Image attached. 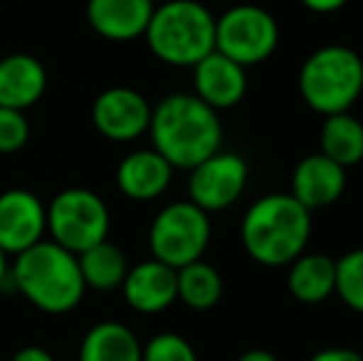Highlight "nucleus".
Wrapping results in <instances>:
<instances>
[{
	"label": "nucleus",
	"mask_w": 363,
	"mask_h": 361,
	"mask_svg": "<svg viewBox=\"0 0 363 361\" xmlns=\"http://www.w3.org/2000/svg\"><path fill=\"white\" fill-rule=\"evenodd\" d=\"M10 279V262H8V255L0 250V287Z\"/></svg>",
	"instance_id": "obj_30"
},
{
	"label": "nucleus",
	"mask_w": 363,
	"mask_h": 361,
	"mask_svg": "<svg viewBox=\"0 0 363 361\" xmlns=\"http://www.w3.org/2000/svg\"><path fill=\"white\" fill-rule=\"evenodd\" d=\"M30 139V121L25 111L0 106V154H15Z\"/></svg>",
	"instance_id": "obj_25"
},
{
	"label": "nucleus",
	"mask_w": 363,
	"mask_h": 361,
	"mask_svg": "<svg viewBox=\"0 0 363 361\" xmlns=\"http://www.w3.org/2000/svg\"><path fill=\"white\" fill-rule=\"evenodd\" d=\"M346 169L324 156L321 151L309 154L294 166L291 174V196L306 208V211H319L331 203H336L346 191Z\"/></svg>",
	"instance_id": "obj_13"
},
{
	"label": "nucleus",
	"mask_w": 363,
	"mask_h": 361,
	"mask_svg": "<svg viewBox=\"0 0 363 361\" xmlns=\"http://www.w3.org/2000/svg\"><path fill=\"white\" fill-rule=\"evenodd\" d=\"M10 361H57L52 354L45 347H38V344H28V347H20L18 352L13 354Z\"/></svg>",
	"instance_id": "obj_28"
},
{
	"label": "nucleus",
	"mask_w": 363,
	"mask_h": 361,
	"mask_svg": "<svg viewBox=\"0 0 363 361\" xmlns=\"http://www.w3.org/2000/svg\"><path fill=\"white\" fill-rule=\"evenodd\" d=\"M153 5H161V3H168V0H151Z\"/></svg>",
	"instance_id": "obj_31"
},
{
	"label": "nucleus",
	"mask_w": 363,
	"mask_h": 361,
	"mask_svg": "<svg viewBox=\"0 0 363 361\" xmlns=\"http://www.w3.org/2000/svg\"><path fill=\"white\" fill-rule=\"evenodd\" d=\"M321 154L329 156L344 169L361 164L363 161V121L351 111L331 114L321 124L319 134Z\"/></svg>",
	"instance_id": "obj_21"
},
{
	"label": "nucleus",
	"mask_w": 363,
	"mask_h": 361,
	"mask_svg": "<svg viewBox=\"0 0 363 361\" xmlns=\"http://www.w3.org/2000/svg\"><path fill=\"white\" fill-rule=\"evenodd\" d=\"M334 294L351 312L363 314V248L344 252L336 260Z\"/></svg>",
	"instance_id": "obj_23"
},
{
	"label": "nucleus",
	"mask_w": 363,
	"mask_h": 361,
	"mask_svg": "<svg viewBox=\"0 0 363 361\" xmlns=\"http://www.w3.org/2000/svg\"><path fill=\"white\" fill-rule=\"evenodd\" d=\"M109 228V208L101 196L89 188H65L48 206L50 240L72 255H79L96 243L106 240Z\"/></svg>",
	"instance_id": "obj_7"
},
{
	"label": "nucleus",
	"mask_w": 363,
	"mask_h": 361,
	"mask_svg": "<svg viewBox=\"0 0 363 361\" xmlns=\"http://www.w3.org/2000/svg\"><path fill=\"white\" fill-rule=\"evenodd\" d=\"M148 99L131 87H109L99 91L91 104V124L104 139L129 144L148 134L151 124Z\"/></svg>",
	"instance_id": "obj_10"
},
{
	"label": "nucleus",
	"mask_w": 363,
	"mask_h": 361,
	"mask_svg": "<svg viewBox=\"0 0 363 361\" xmlns=\"http://www.w3.org/2000/svg\"><path fill=\"white\" fill-rule=\"evenodd\" d=\"M211 216L191 201H173L161 208L148 228V250L163 265L181 270L203 260L211 245Z\"/></svg>",
	"instance_id": "obj_6"
},
{
	"label": "nucleus",
	"mask_w": 363,
	"mask_h": 361,
	"mask_svg": "<svg viewBox=\"0 0 363 361\" xmlns=\"http://www.w3.org/2000/svg\"><path fill=\"white\" fill-rule=\"evenodd\" d=\"M279 45V23L267 8L240 3L216 18V52L245 70L267 62Z\"/></svg>",
	"instance_id": "obj_8"
},
{
	"label": "nucleus",
	"mask_w": 363,
	"mask_h": 361,
	"mask_svg": "<svg viewBox=\"0 0 363 361\" xmlns=\"http://www.w3.org/2000/svg\"><path fill=\"white\" fill-rule=\"evenodd\" d=\"M48 89V70L28 52H13L0 60V106L25 111L35 106Z\"/></svg>",
	"instance_id": "obj_17"
},
{
	"label": "nucleus",
	"mask_w": 363,
	"mask_h": 361,
	"mask_svg": "<svg viewBox=\"0 0 363 361\" xmlns=\"http://www.w3.org/2000/svg\"><path fill=\"white\" fill-rule=\"evenodd\" d=\"M299 3L316 15H331V13H339L341 8H346L349 0H299Z\"/></svg>",
	"instance_id": "obj_27"
},
{
	"label": "nucleus",
	"mask_w": 363,
	"mask_h": 361,
	"mask_svg": "<svg viewBox=\"0 0 363 361\" xmlns=\"http://www.w3.org/2000/svg\"><path fill=\"white\" fill-rule=\"evenodd\" d=\"M119 289L134 312L161 314L178 299L176 270L151 257L129 267Z\"/></svg>",
	"instance_id": "obj_14"
},
{
	"label": "nucleus",
	"mask_w": 363,
	"mask_h": 361,
	"mask_svg": "<svg viewBox=\"0 0 363 361\" xmlns=\"http://www.w3.org/2000/svg\"><path fill=\"white\" fill-rule=\"evenodd\" d=\"M141 361H198L193 344L176 332L153 334L141 347Z\"/></svg>",
	"instance_id": "obj_24"
},
{
	"label": "nucleus",
	"mask_w": 363,
	"mask_h": 361,
	"mask_svg": "<svg viewBox=\"0 0 363 361\" xmlns=\"http://www.w3.org/2000/svg\"><path fill=\"white\" fill-rule=\"evenodd\" d=\"M299 96L316 114H344L363 94V57L349 45H324L301 62Z\"/></svg>",
	"instance_id": "obj_5"
},
{
	"label": "nucleus",
	"mask_w": 363,
	"mask_h": 361,
	"mask_svg": "<svg viewBox=\"0 0 363 361\" xmlns=\"http://www.w3.org/2000/svg\"><path fill=\"white\" fill-rule=\"evenodd\" d=\"M250 181V166L235 151H223L208 156L191 169L188 176V201L196 203L208 216L235 206L242 198Z\"/></svg>",
	"instance_id": "obj_9"
},
{
	"label": "nucleus",
	"mask_w": 363,
	"mask_h": 361,
	"mask_svg": "<svg viewBox=\"0 0 363 361\" xmlns=\"http://www.w3.org/2000/svg\"><path fill=\"white\" fill-rule=\"evenodd\" d=\"M193 94L211 109H233L247 94V70L213 50L193 67Z\"/></svg>",
	"instance_id": "obj_12"
},
{
	"label": "nucleus",
	"mask_w": 363,
	"mask_h": 361,
	"mask_svg": "<svg viewBox=\"0 0 363 361\" xmlns=\"http://www.w3.org/2000/svg\"><path fill=\"white\" fill-rule=\"evenodd\" d=\"M287 287L289 294L301 304H319L334 294L336 260L324 252H301L289 262Z\"/></svg>",
	"instance_id": "obj_18"
},
{
	"label": "nucleus",
	"mask_w": 363,
	"mask_h": 361,
	"mask_svg": "<svg viewBox=\"0 0 363 361\" xmlns=\"http://www.w3.org/2000/svg\"><path fill=\"white\" fill-rule=\"evenodd\" d=\"M173 166L156 149L131 151L116 169V186L129 201L148 203L168 191L173 181Z\"/></svg>",
	"instance_id": "obj_16"
},
{
	"label": "nucleus",
	"mask_w": 363,
	"mask_h": 361,
	"mask_svg": "<svg viewBox=\"0 0 363 361\" xmlns=\"http://www.w3.org/2000/svg\"><path fill=\"white\" fill-rule=\"evenodd\" d=\"M309 361H363V357L359 352H354V349L329 347V349H321V352H316Z\"/></svg>",
	"instance_id": "obj_26"
},
{
	"label": "nucleus",
	"mask_w": 363,
	"mask_h": 361,
	"mask_svg": "<svg viewBox=\"0 0 363 361\" xmlns=\"http://www.w3.org/2000/svg\"><path fill=\"white\" fill-rule=\"evenodd\" d=\"M240 240L255 262L287 267L311 240V211L291 193H267L257 198L240 223Z\"/></svg>",
	"instance_id": "obj_2"
},
{
	"label": "nucleus",
	"mask_w": 363,
	"mask_h": 361,
	"mask_svg": "<svg viewBox=\"0 0 363 361\" xmlns=\"http://www.w3.org/2000/svg\"><path fill=\"white\" fill-rule=\"evenodd\" d=\"M48 233V206L25 188L0 193V250L20 255L45 240Z\"/></svg>",
	"instance_id": "obj_11"
},
{
	"label": "nucleus",
	"mask_w": 363,
	"mask_h": 361,
	"mask_svg": "<svg viewBox=\"0 0 363 361\" xmlns=\"http://www.w3.org/2000/svg\"><path fill=\"white\" fill-rule=\"evenodd\" d=\"M10 282L20 294L45 314H67L79 307L86 287L77 255L52 240H40L30 250L15 255Z\"/></svg>",
	"instance_id": "obj_3"
},
{
	"label": "nucleus",
	"mask_w": 363,
	"mask_h": 361,
	"mask_svg": "<svg viewBox=\"0 0 363 361\" xmlns=\"http://www.w3.org/2000/svg\"><path fill=\"white\" fill-rule=\"evenodd\" d=\"M176 282L178 299L193 312H208L223 299V274L206 260H196L176 270Z\"/></svg>",
	"instance_id": "obj_22"
},
{
	"label": "nucleus",
	"mask_w": 363,
	"mask_h": 361,
	"mask_svg": "<svg viewBox=\"0 0 363 361\" xmlns=\"http://www.w3.org/2000/svg\"><path fill=\"white\" fill-rule=\"evenodd\" d=\"M144 38L163 65L196 67L216 50V15L198 0H168L153 8Z\"/></svg>",
	"instance_id": "obj_4"
},
{
	"label": "nucleus",
	"mask_w": 363,
	"mask_h": 361,
	"mask_svg": "<svg viewBox=\"0 0 363 361\" xmlns=\"http://www.w3.org/2000/svg\"><path fill=\"white\" fill-rule=\"evenodd\" d=\"M153 8L151 0H86V20L99 38L131 43L144 38Z\"/></svg>",
	"instance_id": "obj_15"
},
{
	"label": "nucleus",
	"mask_w": 363,
	"mask_h": 361,
	"mask_svg": "<svg viewBox=\"0 0 363 361\" xmlns=\"http://www.w3.org/2000/svg\"><path fill=\"white\" fill-rule=\"evenodd\" d=\"M151 149H156L173 169L191 171L223 146V121L218 111L193 91L166 94L151 109Z\"/></svg>",
	"instance_id": "obj_1"
},
{
	"label": "nucleus",
	"mask_w": 363,
	"mask_h": 361,
	"mask_svg": "<svg viewBox=\"0 0 363 361\" xmlns=\"http://www.w3.org/2000/svg\"><path fill=\"white\" fill-rule=\"evenodd\" d=\"M141 347L144 344L134 329L116 319H106L89 327L82 337L77 361H141Z\"/></svg>",
	"instance_id": "obj_19"
},
{
	"label": "nucleus",
	"mask_w": 363,
	"mask_h": 361,
	"mask_svg": "<svg viewBox=\"0 0 363 361\" xmlns=\"http://www.w3.org/2000/svg\"><path fill=\"white\" fill-rule=\"evenodd\" d=\"M79 262V272L84 279L86 289H96V292H111L119 289L124 282L126 272H129V262L119 245L106 238V240L91 245L89 250L77 255Z\"/></svg>",
	"instance_id": "obj_20"
},
{
	"label": "nucleus",
	"mask_w": 363,
	"mask_h": 361,
	"mask_svg": "<svg viewBox=\"0 0 363 361\" xmlns=\"http://www.w3.org/2000/svg\"><path fill=\"white\" fill-rule=\"evenodd\" d=\"M238 361H279V359L272 352H267V349H250V352L240 354Z\"/></svg>",
	"instance_id": "obj_29"
}]
</instances>
